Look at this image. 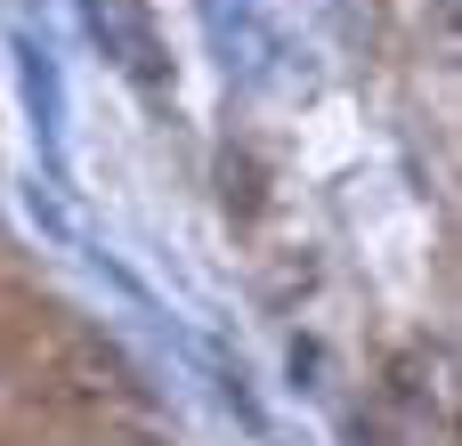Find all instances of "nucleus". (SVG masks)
<instances>
[{
  "instance_id": "f257e3e1",
  "label": "nucleus",
  "mask_w": 462,
  "mask_h": 446,
  "mask_svg": "<svg viewBox=\"0 0 462 446\" xmlns=\"http://www.w3.org/2000/svg\"><path fill=\"white\" fill-rule=\"evenodd\" d=\"M81 16H89L97 49H106L138 89H162V41H154V16H146L138 0H81Z\"/></svg>"
},
{
  "instance_id": "f03ea898",
  "label": "nucleus",
  "mask_w": 462,
  "mask_h": 446,
  "mask_svg": "<svg viewBox=\"0 0 462 446\" xmlns=\"http://www.w3.org/2000/svg\"><path fill=\"white\" fill-rule=\"evenodd\" d=\"M16 73H24V106H32V138H41V163L49 179L65 171V89H57V65L41 41H16Z\"/></svg>"
},
{
  "instance_id": "7ed1b4c3",
  "label": "nucleus",
  "mask_w": 462,
  "mask_h": 446,
  "mask_svg": "<svg viewBox=\"0 0 462 446\" xmlns=\"http://www.w3.org/2000/svg\"><path fill=\"white\" fill-rule=\"evenodd\" d=\"M422 33H430V49H439L447 65H462V0H430V8H422Z\"/></svg>"
}]
</instances>
